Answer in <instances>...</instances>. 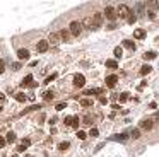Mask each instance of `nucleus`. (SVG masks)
<instances>
[{
  "label": "nucleus",
  "instance_id": "2eb2a0df",
  "mask_svg": "<svg viewBox=\"0 0 159 157\" xmlns=\"http://www.w3.org/2000/svg\"><path fill=\"white\" fill-rule=\"evenodd\" d=\"M106 67H108V68H111V70L118 68V63H116V60H106Z\"/></svg>",
  "mask_w": 159,
  "mask_h": 157
},
{
  "label": "nucleus",
  "instance_id": "9b49d317",
  "mask_svg": "<svg viewBox=\"0 0 159 157\" xmlns=\"http://www.w3.org/2000/svg\"><path fill=\"white\" fill-rule=\"evenodd\" d=\"M22 85H29V87H36V82H32V75H26L22 80Z\"/></svg>",
  "mask_w": 159,
  "mask_h": 157
},
{
  "label": "nucleus",
  "instance_id": "dca6fc26",
  "mask_svg": "<svg viewBox=\"0 0 159 157\" xmlns=\"http://www.w3.org/2000/svg\"><path fill=\"white\" fill-rule=\"evenodd\" d=\"M84 94H87V96H92V94H103V89H96L94 87V89H87Z\"/></svg>",
  "mask_w": 159,
  "mask_h": 157
},
{
  "label": "nucleus",
  "instance_id": "7c9ffc66",
  "mask_svg": "<svg viewBox=\"0 0 159 157\" xmlns=\"http://www.w3.org/2000/svg\"><path fill=\"white\" fill-rule=\"evenodd\" d=\"M81 104L87 108V106H92V101H91V99H82V101H81Z\"/></svg>",
  "mask_w": 159,
  "mask_h": 157
},
{
  "label": "nucleus",
  "instance_id": "c756f323",
  "mask_svg": "<svg viewBox=\"0 0 159 157\" xmlns=\"http://www.w3.org/2000/svg\"><path fill=\"white\" fill-rule=\"evenodd\" d=\"M84 24H86V27H89V29H92V19L91 17H87V19L84 21Z\"/></svg>",
  "mask_w": 159,
  "mask_h": 157
},
{
  "label": "nucleus",
  "instance_id": "e433bc0d",
  "mask_svg": "<svg viewBox=\"0 0 159 157\" xmlns=\"http://www.w3.org/2000/svg\"><path fill=\"white\" fill-rule=\"evenodd\" d=\"M5 144H7V142H5V138H3V137H0V149H2V147H5Z\"/></svg>",
  "mask_w": 159,
  "mask_h": 157
},
{
  "label": "nucleus",
  "instance_id": "c85d7f7f",
  "mask_svg": "<svg viewBox=\"0 0 159 157\" xmlns=\"http://www.w3.org/2000/svg\"><path fill=\"white\" fill-rule=\"evenodd\" d=\"M127 135H116V137H113V140H120V142H125V140H127Z\"/></svg>",
  "mask_w": 159,
  "mask_h": 157
},
{
  "label": "nucleus",
  "instance_id": "393cba45",
  "mask_svg": "<svg viewBox=\"0 0 159 157\" xmlns=\"http://www.w3.org/2000/svg\"><path fill=\"white\" fill-rule=\"evenodd\" d=\"M115 56H116V58H121V55H123V50H121L120 48V46H116V48H115Z\"/></svg>",
  "mask_w": 159,
  "mask_h": 157
},
{
  "label": "nucleus",
  "instance_id": "f03ea898",
  "mask_svg": "<svg viewBox=\"0 0 159 157\" xmlns=\"http://www.w3.org/2000/svg\"><path fill=\"white\" fill-rule=\"evenodd\" d=\"M84 84H86V77L82 74H75L74 75V85L75 87H84Z\"/></svg>",
  "mask_w": 159,
  "mask_h": 157
},
{
  "label": "nucleus",
  "instance_id": "6e6552de",
  "mask_svg": "<svg viewBox=\"0 0 159 157\" xmlns=\"http://www.w3.org/2000/svg\"><path fill=\"white\" fill-rule=\"evenodd\" d=\"M36 50H38L39 53H45L46 50H48V43H46V39H41V41L38 43V46H36Z\"/></svg>",
  "mask_w": 159,
  "mask_h": 157
},
{
  "label": "nucleus",
  "instance_id": "79ce46f5",
  "mask_svg": "<svg viewBox=\"0 0 159 157\" xmlns=\"http://www.w3.org/2000/svg\"><path fill=\"white\" fill-rule=\"evenodd\" d=\"M5 101V94H0V103H3Z\"/></svg>",
  "mask_w": 159,
  "mask_h": 157
},
{
  "label": "nucleus",
  "instance_id": "4be33fe9",
  "mask_svg": "<svg viewBox=\"0 0 159 157\" xmlns=\"http://www.w3.org/2000/svg\"><path fill=\"white\" fill-rule=\"evenodd\" d=\"M130 137H132V138H139V137H140V130H139V128L130 130Z\"/></svg>",
  "mask_w": 159,
  "mask_h": 157
},
{
  "label": "nucleus",
  "instance_id": "0eeeda50",
  "mask_svg": "<svg viewBox=\"0 0 159 157\" xmlns=\"http://www.w3.org/2000/svg\"><path fill=\"white\" fill-rule=\"evenodd\" d=\"M48 46H58V43H60V39H58V34H50V38H48Z\"/></svg>",
  "mask_w": 159,
  "mask_h": 157
},
{
  "label": "nucleus",
  "instance_id": "72a5a7b5",
  "mask_svg": "<svg viewBox=\"0 0 159 157\" xmlns=\"http://www.w3.org/2000/svg\"><path fill=\"white\" fill-rule=\"evenodd\" d=\"M89 135H91V137H97V135H99V131H97V128H91Z\"/></svg>",
  "mask_w": 159,
  "mask_h": 157
},
{
  "label": "nucleus",
  "instance_id": "aec40b11",
  "mask_svg": "<svg viewBox=\"0 0 159 157\" xmlns=\"http://www.w3.org/2000/svg\"><path fill=\"white\" fill-rule=\"evenodd\" d=\"M53 96H55V94H53L52 91H46V92L43 94V99H45V101H52V99H53Z\"/></svg>",
  "mask_w": 159,
  "mask_h": 157
},
{
  "label": "nucleus",
  "instance_id": "f8f14e48",
  "mask_svg": "<svg viewBox=\"0 0 159 157\" xmlns=\"http://www.w3.org/2000/svg\"><path fill=\"white\" fill-rule=\"evenodd\" d=\"M68 36H70V32H68V31H65V29H62V31L58 32V39H60V41H67V39H68Z\"/></svg>",
  "mask_w": 159,
  "mask_h": 157
},
{
  "label": "nucleus",
  "instance_id": "f257e3e1",
  "mask_svg": "<svg viewBox=\"0 0 159 157\" xmlns=\"http://www.w3.org/2000/svg\"><path fill=\"white\" fill-rule=\"evenodd\" d=\"M81 31H82V24L79 22V21H74V22H70V34H74V36H79L81 34Z\"/></svg>",
  "mask_w": 159,
  "mask_h": 157
},
{
  "label": "nucleus",
  "instance_id": "58836bf2",
  "mask_svg": "<svg viewBox=\"0 0 159 157\" xmlns=\"http://www.w3.org/2000/svg\"><path fill=\"white\" fill-rule=\"evenodd\" d=\"M12 68H14V70H19V68H21V63H14Z\"/></svg>",
  "mask_w": 159,
  "mask_h": 157
},
{
  "label": "nucleus",
  "instance_id": "a19ab883",
  "mask_svg": "<svg viewBox=\"0 0 159 157\" xmlns=\"http://www.w3.org/2000/svg\"><path fill=\"white\" fill-rule=\"evenodd\" d=\"M149 17H151V19H156V12H154V10H152V12H149Z\"/></svg>",
  "mask_w": 159,
  "mask_h": 157
},
{
  "label": "nucleus",
  "instance_id": "ddd939ff",
  "mask_svg": "<svg viewBox=\"0 0 159 157\" xmlns=\"http://www.w3.org/2000/svg\"><path fill=\"white\" fill-rule=\"evenodd\" d=\"M135 21H137V14H133V10H130L128 16H127V22L128 24H133Z\"/></svg>",
  "mask_w": 159,
  "mask_h": 157
},
{
  "label": "nucleus",
  "instance_id": "c9c22d12",
  "mask_svg": "<svg viewBox=\"0 0 159 157\" xmlns=\"http://www.w3.org/2000/svg\"><path fill=\"white\" fill-rule=\"evenodd\" d=\"M67 108V104L65 103H60V104H57V109H58V111H62V109H65Z\"/></svg>",
  "mask_w": 159,
  "mask_h": 157
},
{
  "label": "nucleus",
  "instance_id": "a878e982",
  "mask_svg": "<svg viewBox=\"0 0 159 157\" xmlns=\"http://www.w3.org/2000/svg\"><path fill=\"white\" fill-rule=\"evenodd\" d=\"M128 99H130L128 92H121L120 94V103H125V101H128Z\"/></svg>",
  "mask_w": 159,
  "mask_h": 157
},
{
  "label": "nucleus",
  "instance_id": "1a4fd4ad",
  "mask_svg": "<svg viewBox=\"0 0 159 157\" xmlns=\"http://www.w3.org/2000/svg\"><path fill=\"white\" fill-rule=\"evenodd\" d=\"M17 56H19V60H27V58H29V51H27L26 48H21L19 51H17Z\"/></svg>",
  "mask_w": 159,
  "mask_h": 157
},
{
  "label": "nucleus",
  "instance_id": "4468645a",
  "mask_svg": "<svg viewBox=\"0 0 159 157\" xmlns=\"http://www.w3.org/2000/svg\"><path fill=\"white\" fill-rule=\"evenodd\" d=\"M16 133H14V131H9V133L5 135V142H9V144H12V142H16Z\"/></svg>",
  "mask_w": 159,
  "mask_h": 157
},
{
  "label": "nucleus",
  "instance_id": "cd10ccee",
  "mask_svg": "<svg viewBox=\"0 0 159 157\" xmlns=\"http://www.w3.org/2000/svg\"><path fill=\"white\" fill-rule=\"evenodd\" d=\"M68 145H70V144H68V142H62V144H60L58 145V149H60V150H67V149H68Z\"/></svg>",
  "mask_w": 159,
  "mask_h": 157
},
{
  "label": "nucleus",
  "instance_id": "9d476101",
  "mask_svg": "<svg viewBox=\"0 0 159 157\" xmlns=\"http://www.w3.org/2000/svg\"><path fill=\"white\" fill-rule=\"evenodd\" d=\"M140 126H142L144 130H151L152 128V120H149V118L142 120V121H140Z\"/></svg>",
  "mask_w": 159,
  "mask_h": 157
},
{
  "label": "nucleus",
  "instance_id": "412c9836",
  "mask_svg": "<svg viewBox=\"0 0 159 157\" xmlns=\"http://www.w3.org/2000/svg\"><path fill=\"white\" fill-rule=\"evenodd\" d=\"M26 99H27V97L24 96L22 92H16V101H19V103H24Z\"/></svg>",
  "mask_w": 159,
  "mask_h": 157
},
{
  "label": "nucleus",
  "instance_id": "423d86ee",
  "mask_svg": "<svg viewBox=\"0 0 159 157\" xmlns=\"http://www.w3.org/2000/svg\"><path fill=\"white\" fill-rule=\"evenodd\" d=\"M104 16H106L110 21H115V19H116V12H115L113 7H106V10H104Z\"/></svg>",
  "mask_w": 159,
  "mask_h": 157
},
{
  "label": "nucleus",
  "instance_id": "f704fd0d",
  "mask_svg": "<svg viewBox=\"0 0 159 157\" xmlns=\"http://www.w3.org/2000/svg\"><path fill=\"white\" fill-rule=\"evenodd\" d=\"M63 123H65L67 126H70V123H72V116H67V118L63 120Z\"/></svg>",
  "mask_w": 159,
  "mask_h": 157
},
{
  "label": "nucleus",
  "instance_id": "c03bdc74",
  "mask_svg": "<svg viewBox=\"0 0 159 157\" xmlns=\"http://www.w3.org/2000/svg\"><path fill=\"white\" fill-rule=\"evenodd\" d=\"M0 111H2V108H0Z\"/></svg>",
  "mask_w": 159,
  "mask_h": 157
},
{
  "label": "nucleus",
  "instance_id": "6ab92c4d",
  "mask_svg": "<svg viewBox=\"0 0 159 157\" xmlns=\"http://www.w3.org/2000/svg\"><path fill=\"white\" fill-rule=\"evenodd\" d=\"M123 46H125V48H128V50H135V45H133V41H130V39H125Z\"/></svg>",
  "mask_w": 159,
  "mask_h": 157
},
{
  "label": "nucleus",
  "instance_id": "a211bd4d",
  "mask_svg": "<svg viewBox=\"0 0 159 157\" xmlns=\"http://www.w3.org/2000/svg\"><path fill=\"white\" fill-rule=\"evenodd\" d=\"M151 70H152V67H151V65H144V67L140 68V74H142V75H147V74H151Z\"/></svg>",
  "mask_w": 159,
  "mask_h": 157
},
{
  "label": "nucleus",
  "instance_id": "2f4dec72",
  "mask_svg": "<svg viewBox=\"0 0 159 157\" xmlns=\"http://www.w3.org/2000/svg\"><path fill=\"white\" fill-rule=\"evenodd\" d=\"M55 79H57V74H52V75H50V77H46L45 84H50V82H52V80H55Z\"/></svg>",
  "mask_w": 159,
  "mask_h": 157
},
{
  "label": "nucleus",
  "instance_id": "b1692460",
  "mask_svg": "<svg viewBox=\"0 0 159 157\" xmlns=\"http://www.w3.org/2000/svg\"><path fill=\"white\" fill-rule=\"evenodd\" d=\"M79 121H81V120H79V116H72V123H70V126L77 128V126H79Z\"/></svg>",
  "mask_w": 159,
  "mask_h": 157
},
{
  "label": "nucleus",
  "instance_id": "ea45409f",
  "mask_svg": "<svg viewBox=\"0 0 159 157\" xmlns=\"http://www.w3.org/2000/svg\"><path fill=\"white\" fill-rule=\"evenodd\" d=\"M149 108H151V109H156V108H157V104H156V103H154V101H152V103L149 104Z\"/></svg>",
  "mask_w": 159,
  "mask_h": 157
},
{
  "label": "nucleus",
  "instance_id": "f3484780",
  "mask_svg": "<svg viewBox=\"0 0 159 157\" xmlns=\"http://www.w3.org/2000/svg\"><path fill=\"white\" fill-rule=\"evenodd\" d=\"M133 36H135L137 39H142L144 36H146V31H144V29H135V32H133Z\"/></svg>",
  "mask_w": 159,
  "mask_h": 157
},
{
  "label": "nucleus",
  "instance_id": "4c0bfd02",
  "mask_svg": "<svg viewBox=\"0 0 159 157\" xmlns=\"http://www.w3.org/2000/svg\"><path fill=\"white\" fill-rule=\"evenodd\" d=\"M99 103H101V104H106V103H108V99H106L104 96H101V97H99Z\"/></svg>",
  "mask_w": 159,
  "mask_h": 157
},
{
  "label": "nucleus",
  "instance_id": "20e7f679",
  "mask_svg": "<svg viewBox=\"0 0 159 157\" xmlns=\"http://www.w3.org/2000/svg\"><path fill=\"white\" fill-rule=\"evenodd\" d=\"M115 12H116V16H120V17H127L128 12H130V9H128L127 5H120L116 10H115Z\"/></svg>",
  "mask_w": 159,
  "mask_h": 157
},
{
  "label": "nucleus",
  "instance_id": "473e14b6",
  "mask_svg": "<svg viewBox=\"0 0 159 157\" xmlns=\"http://www.w3.org/2000/svg\"><path fill=\"white\" fill-rule=\"evenodd\" d=\"M82 123H84V125H91V123H92V118H91V116H86V118L82 120Z\"/></svg>",
  "mask_w": 159,
  "mask_h": 157
},
{
  "label": "nucleus",
  "instance_id": "39448f33",
  "mask_svg": "<svg viewBox=\"0 0 159 157\" xmlns=\"http://www.w3.org/2000/svg\"><path fill=\"white\" fill-rule=\"evenodd\" d=\"M116 82H118L116 75H108V77H106V87H110V89L116 85Z\"/></svg>",
  "mask_w": 159,
  "mask_h": 157
},
{
  "label": "nucleus",
  "instance_id": "5701e85b",
  "mask_svg": "<svg viewBox=\"0 0 159 157\" xmlns=\"http://www.w3.org/2000/svg\"><path fill=\"white\" fill-rule=\"evenodd\" d=\"M156 56H157V55L154 53V51H147L146 55H144V58H146V60H154Z\"/></svg>",
  "mask_w": 159,
  "mask_h": 157
},
{
  "label": "nucleus",
  "instance_id": "bb28decb",
  "mask_svg": "<svg viewBox=\"0 0 159 157\" xmlns=\"http://www.w3.org/2000/svg\"><path fill=\"white\" fill-rule=\"evenodd\" d=\"M77 137L81 138V140H86V138H87V133H86V131H82V130H79L77 131Z\"/></svg>",
  "mask_w": 159,
  "mask_h": 157
},
{
  "label": "nucleus",
  "instance_id": "7ed1b4c3",
  "mask_svg": "<svg viewBox=\"0 0 159 157\" xmlns=\"http://www.w3.org/2000/svg\"><path fill=\"white\" fill-rule=\"evenodd\" d=\"M101 22H103V14H94V17H92V29H96V27H99L101 26Z\"/></svg>",
  "mask_w": 159,
  "mask_h": 157
},
{
  "label": "nucleus",
  "instance_id": "37998d69",
  "mask_svg": "<svg viewBox=\"0 0 159 157\" xmlns=\"http://www.w3.org/2000/svg\"><path fill=\"white\" fill-rule=\"evenodd\" d=\"M12 157H17V155H12Z\"/></svg>",
  "mask_w": 159,
  "mask_h": 157
}]
</instances>
